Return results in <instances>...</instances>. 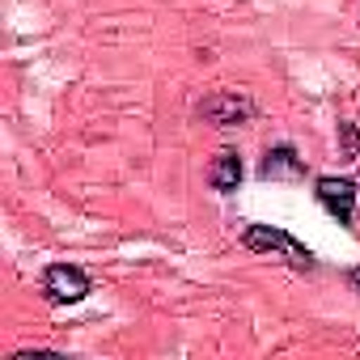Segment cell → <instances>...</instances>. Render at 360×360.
Instances as JSON below:
<instances>
[{
	"label": "cell",
	"instance_id": "3",
	"mask_svg": "<svg viewBox=\"0 0 360 360\" xmlns=\"http://www.w3.org/2000/svg\"><path fill=\"white\" fill-rule=\"evenodd\" d=\"M89 292H94V280L77 263H51L43 271V297L51 305H81Z\"/></svg>",
	"mask_w": 360,
	"mask_h": 360
},
{
	"label": "cell",
	"instance_id": "10",
	"mask_svg": "<svg viewBox=\"0 0 360 360\" xmlns=\"http://www.w3.org/2000/svg\"><path fill=\"white\" fill-rule=\"evenodd\" d=\"M356 183H360V178H356Z\"/></svg>",
	"mask_w": 360,
	"mask_h": 360
},
{
	"label": "cell",
	"instance_id": "8",
	"mask_svg": "<svg viewBox=\"0 0 360 360\" xmlns=\"http://www.w3.org/2000/svg\"><path fill=\"white\" fill-rule=\"evenodd\" d=\"M9 360H56V352H34V347H26V352H13Z\"/></svg>",
	"mask_w": 360,
	"mask_h": 360
},
{
	"label": "cell",
	"instance_id": "1",
	"mask_svg": "<svg viewBox=\"0 0 360 360\" xmlns=\"http://www.w3.org/2000/svg\"><path fill=\"white\" fill-rule=\"evenodd\" d=\"M242 246L250 250V255H280L288 267H297V271H314L318 267V259H314V250L305 246V242H297L288 229H280V225H246L242 229Z\"/></svg>",
	"mask_w": 360,
	"mask_h": 360
},
{
	"label": "cell",
	"instance_id": "6",
	"mask_svg": "<svg viewBox=\"0 0 360 360\" xmlns=\"http://www.w3.org/2000/svg\"><path fill=\"white\" fill-rule=\"evenodd\" d=\"M242 178H246V165H242L238 148H221V153L212 157V165H208V183H212V191L233 195V191L242 187Z\"/></svg>",
	"mask_w": 360,
	"mask_h": 360
},
{
	"label": "cell",
	"instance_id": "5",
	"mask_svg": "<svg viewBox=\"0 0 360 360\" xmlns=\"http://www.w3.org/2000/svg\"><path fill=\"white\" fill-rule=\"evenodd\" d=\"M259 178L263 183H280V178H305V157L292 144H271L259 161Z\"/></svg>",
	"mask_w": 360,
	"mask_h": 360
},
{
	"label": "cell",
	"instance_id": "4",
	"mask_svg": "<svg viewBox=\"0 0 360 360\" xmlns=\"http://www.w3.org/2000/svg\"><path fill=\"white\" fill-rule=\"evenodd\" d=\"M200 119L212 123V127H242L255 119V102L246 94H233V89H217L200 102Z\"/></svg>",
	"mask_w": 360,
	"mask_h": 360
},
{
	"label": "cell",
	"instance_id": "9",
	"mask_svg": "<svg viewBox=\"0 0 360 360\" xmlns=\"http://www.w3.org/2000/svg\"><path fill=\"white\" fill-rule=\"evenodd\" d=\"M347 284H352V288L360 292V267H352V271H347Z\"/></svg>",
	"mask_w": 360,
	"mask_h": 360
},
{
	"label": "cell",
	"instance_id": "2",
	"mask_svg": "<svg viewBox=\"0 0 360 360\" xmlns=\"http://www.w3.org/2000/svg\"><path fill=\"white\" fill-rule=\"evenodd\" d=\"M356 195H360V183H352V178H339V174H318L314 178V200L343 229H352V221H356Z\"/></svg>",
	"mask_w": 360,
	"mask_h": 360
},
{
	"label": "cell",
	"instance_id": "7",
	"mask_svg": "<svg viewBox=\"0 0 360 360\" xmlns=\"http://www.w3.org/2000/svg\"><path fill=\"white\" fill-rule=\"evenodd\" d=\"M339 136H343V157H356V153H360V131H356V123H339Z\"/></svg>",
	"mask_w": 360,
	"mask_h": 360
}]
</instances>
